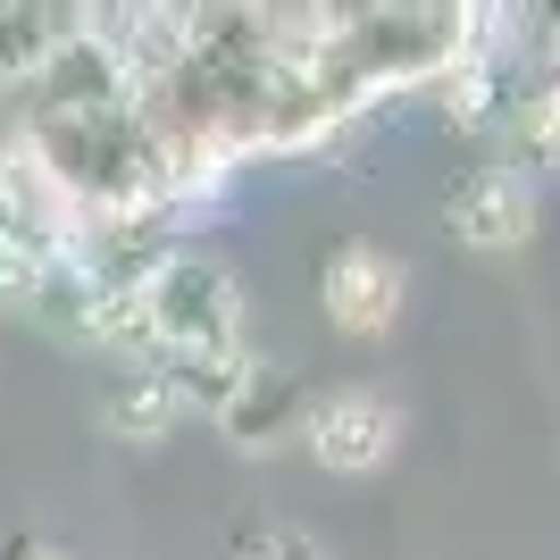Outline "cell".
I'll return each instance as SVG.
<instances>
[{
    "label": "cell",
    "mask_w": 560,
    "mask_h": 560,
    "mask_svg": "<svg viewBox=\"0 0 560 560\" xmlns=\"http://www.w3.org/2000/svg\"><path fill=\"white\" fill-rule=\"evenodd\" d=\"M327 310H335V327H351V335L394 327V310H401V268H394L385 252H369V243L335 252V259H327Z\"/></svg>",
    "instance_id": "obj_3"
},
{
    "label": "cell",
    "mask_w": 560,
    "mask_h": 560,
    "mask_svg": "<svg viewBox=\"0 0 560 560\" xmlns=\"http://www.w3.org/2000/svg\"><path fill=\"white\" fill-rule=\"evenodd\" d=\"M511 142L527 160H552L560 167V84H536V93L511 109Z\"/></svg>",
    "instance_id": "obj_6"
},
{
    "label": "cell",
    "mask_w": 560,
    "mask_h": 560,
    "mask_svg": "<svg viewBox=\"0 0 560 560\" xmlns=\"http://www.w3.org/2000/svg\"><path fill=\"white\" fill-rule=\"evenodd\" d=\"M452 226H460L477 252H511L518 234H527V185L502 176V167H486V176L452 201Z\"/></svg>",
    "instance_id": "obj_4"
},
{
    "label": "cell",
    "mask_w": 560,
    "mask_h": 560,
    "mask_svg": "<svg viewBox=\"0 0 560 560\" xmlns=\"http://www.w3.org/2000/svg\"><path fill=\"white\" fill-rule=\"evenodd\" d=\"M243 560H318V552H310L302 536H284V527H277V536H259V544H252Z\"/></svg>",
    "instance_id": "obj_7"
},
{
    "label": "cell",
    "mask_w": 560,
    "mask_h": 560,
    "mask_svg": "<svg viewBox=\"0 0 560 560\" xmlns=\"http://www.w3.org/2000/svg\"><path fill=\"white\" fill-rule=\"evenodd\" d=\"M176 410H185V385H176L167 369H126V385L109 394V427H117V435H135V444L167 435Z\"/></svg>",
    "instance_id": "obj_5"
},
{
    "label": "cell",
    "mask_w": 560,
    "mask_h": 560,
    "mask_svg": "<svg viewBox=\"0 0 560 560\" xmlns=\"http://www.w3.org/2000/svg\"><path fill=\"white\" fill-rule=\"evenodd\" d=\"M135 318H142V335H151V343L185 351V369H192V360H226V351H243V302H234L226 268L185 259V252L160 259V268L142 277Z\"/></svg>",
    "instance_id": "obj_1"
},
{
    "label": "cell",
    "mask_w": 560,
    "mask_h": 560,
    "mask_svg": "<svg viewBox=\"0 0 560 560\" xmlns=\"http://www.w3.org/2000/svg\"><path fill=\"white\" fill-rule=\"evenodd\" d=\"M394 435H401V419H394V401H376V394H335L318 419H310V452L327 468H376L385 452H394Z\"/></svg>",
    "instance_id": "obj_2"
}]
</instances>
